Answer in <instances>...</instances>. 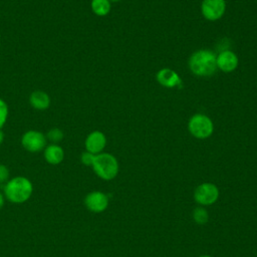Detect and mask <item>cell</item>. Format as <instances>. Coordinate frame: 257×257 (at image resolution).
Listing matches in <instances>:
<instances>
[{
	"label": "cell",
	"mask_w": 257,
	"mask_h": 257,
	"mask_svg": "<svg viewBox=\"0 0 257 257\" xmlns=\"http://www.w3.org/2000/svg\"><path fill=\"white\" fill-rule=\"evenodd\" d=\"M217 57L208 49L195 51L189 59V67L191 71L198 76H210L217 69Z\"/></svg>",
	"instance_id": "cell-1"
},
{
	"label": "cell",
	"mask_w": 257,
	"mask_h": 257,
	"mask_svg": "<svg viewBox=\"0 0 257 257\" xmlns=\"http://www.w3.org/2000/svg\"><path fill=\"white\" fill-rule=\"evenodd\" d=\"M106 145V138L103 133L99 131L91 132L85 139L84 146L87 152L97 155L102 152Z\"/></svg>",
	"instance_id": "cell-9"
},
{
	"label": "cell",
	"mask_w": 257,
	"mask_h": 257,
	"mask_svg": "<svg viewBox=\"0 0 257 257\" xmlns=\"http://www.w3.org/2000/svg\"><path fill=\"white\" fill-rule=\"evenodd\" d=\"M226 10L225 0H203L201 4V12L209 21L220 19Z\"/></svg>",
	"instance_id": "cell-5"
},
{
	"label": "cell",
	"mask_w": 257,
	"mask_h": 257,
	"mask_svg": "<svg viewBox=\"0 0 257 257\" xmlns=\"http://www.w3.org/2000/svg\"><path fill=\"white\" fill-rule=\"evenodd\" d=\"M94 158H95V155L89 153V152H84L81 154V157H80V160H81V163L85 166H92L93 162H94Z\"/></svg>",
	"instance_id": "cell-18"
},
{
	"label": "cell",
	"mask_w": 257,
	"mask_h": 257,
	"mask_svg": "<svg viewBox=\"0 0 257 257\" xmlns=\"http://www.w3.org/2000/svg\"><path fill=\"white\" fill-rule=\"evenodd\" d=\"M94 173L102 180H112L118 173V163L116 159L108 153H100L95 155L92 164Z\"/></svg>",
	"instance_id": "cell-3"
},
{
	"label": "cell",
	"mask_w": 257,
	"mask_h": 257,
	"mask_svg": "<svg viewBox=\"0 0 257 257\" xmlns=\"http://www.w3.org/2000/svg\"><path fill=\"white\" fill-rule=\"evenodd\" d=\"M156 78L158 82L165 87L172 88L176 86H180L182 84V80L179 77L178 73L171 68H162L157 72Z\"/></svg>",
	"instance_id": "cell-10"
},
{
	"label": "cell",
	"mask_w": 257,
	"mask_h": 257,
	"mask_svg": "<svg viewBox=\"0 0 257 257\" xmlns=\"http://www.w3.org/2000/svg\"><path fill=\"white\" fill-rule=\"evenodd\" d=\"M29 102L35 109L44 110L50 105V97L42 90H35L30 94Z\"/></svg>",
	"instance_id": "cell-13"
},
{
	"label": "cell",
	"mask_w": 257,
	"mask_h": 257,
	"mask_svg": "<svg viewBox=\"0 0 257 257\" xmlns=\"http://www.w3.org/2000/svg\"><path fill=\"white\" fill-rule=\"evenodd\" d=\"M46 137H47V139H48L52 144H57V143H59V142L63 139L64 135H63V132H62L60 128H58V127H53V128H51L50 131H48Z\"/></svg>",
	"instance_id": "cell-16"
},
{
	"label": "cell",
	"mask_w": 257,
	"mask_h": 257,
	"mask_svg": "<svg viewBox=\"0 0 257 257\" xmlns=\"http://www.w3.org/2000/svg\"><path fill=\"white\" fill-rule=\"evenodd\" d=\"M33 192L32 183L25 177H15L9 180L5 187V197L14 204H22L30 199Z\"/></svg>",
	"instance_id": "cell-2"
},
{
	"label": "cell",
	"mask_w": 257,
	"mask_h": 257,
	"mask_svg": "<svg viewBox=\"0 0 257 257\" xmlns=\"http://www.w3.org/2000/svg\"><path fill=\"white\" fill-rule=\"evenodd\" d=\"M188 128L192 136L197 139H207L214 131L212 119L202 113H197L191 116L188 122Z\"/></svg>",
	"instance_id": "cell-4"
},
{
	"label": "cell",
	"mask_w": 257,
	"mask_h": 257,
	"mask_svg": "<svg viewBox=\"0 0 257 257\" xmlns=\"http://www.w3.org/2000/svg\"><path fill=\"white\" fill-rule=\"evenodd\" d=\"M3 140H4V134H3V132L0 130V145L3 143Z\"/></svg>",
	"instance_id": "cell-21"
},
{
	"label": "cell",
	"mask_w": 257,
	"mask_h": 257,
	"mask_svg": "<svg viewBox=\"0 0 257 257\" xmlns=\"http://www.w3.org/2000/svg\"><path fill=\"white\" fill-rule=\"evenodd\" d=\"M217 67L224 72H231L238 66V57L231 50L222 51L217 56Z\"/></svg>",
	"instance_id": "cell-11"
},
{
	"label": "cell",
	"mask_w": 257,
	"mask_h": 257,
	"mask_svg": "<svg viewBox=\"0 0 257 257\" xmlns=\"http://www.w3.org/2000/svg\"><path fill=\"white\" fill-rule=\"evenodd\" d=\"M21 144L26 151L30 153H37L45 148L46 138L38 131H28L22 136Z\"/></svg>",
	"instance_id": "cell-6"
},
{
	"label": "cell",
	"mask_w": 257,
	"mask_h": 257,
	"mask_svg": "<svg viewBox=\"0 0 257 257\" xmlns=\"http://www.w3.org/2000/svg\"><path fill=\"white\" fill-rule=\"evenodd\" d=\"M200 257H211V256H209V255H203V256H200Z\"/></svg>",
	"instance_id": "cell-22"
},
{
	"label": "cell",
	"mask_w": 257,
	"mask_h": 257,
	"mask_svg": "<svg viewBox=\"0 0 257 257\" xmlns=\"http://www.w3.org/2000/svg\"><path fill=\"white\" fill-rule=\"evenodd\" d=\"M219 197L218 188L211 183H204L197 187L194 193V198L201 205H211L217 201Z\"/></svg>",
	"instance_id": "cell-7"
},
{
	"label": "cell",
	"mask_w": 257,
	"mask_h": 257,
	"mask_svg": "<svg viewBox=\"0 0 257 257\" xmlns=\"http://www.w3.org/2000/svg\"><path fill=\"white\" fill-rule=\"evenodd\" d=\"M7 116H8V105L2 98H0V128L6 122Z\"/></svg>",
	"instance_id": "cell-17"
},
{
	"label": "cell",
	"mask_w": 257,
	"mask_h": 257,
	"mask_svg": "<svg viewBox=\"0 0 257 257\" xmlns=\"http://www.w3.org/2000/svg\"><path fill=\"white\" fill-rule=\"evenodd\" d=\"M3 205H4V198H3L2 194H0V209L3 207Z\"/></svg>",
	"instance_id": "cell-20"
},
{
	"label": "cell",
	"mask_w": 257,
	"mask_h": 257,
	"mask_svg": "<svg viewBox=\"0 0 257 257\" xmlns=\"http://www.w3.org/2000/svg\"><path fill=\"white\" fill-rule=\"evenodd\" d=\"M108 1H112V2H116V1H120V0H108Z\"/></svg>",
	"instance_id": "cell-23"
},
{
	"label": "cell",
	"mask_w": 257,
	"mask_h": 257,
	"mask_svg": "<svg viewBox=\"0 0 257 257\" xmlns=\"http://www.w3.org/2000/svg\"><path fill=\"white\" fill-rule=\"evenodd\" d=\"M9 179V170L6 166L0 164V184L7 182Z\"/></svg>",
	"instance_id": "cell-19"
},
{
	"label": "cell",
	"mask_w": 257,
	"mask_h": 257,
	"mask_svg": "<svg viewBox=\"0 0 257 257\" xmlns=\"http://www.w3.org/2000/svg\"><path fill=\"white\" fill-rule=\"evenodd\" d=\"M193 218L196 223L203 225V224L207 223V221L209 219L208 212L203 208H196L193 212Z\"/></svg>",
	"instance_id": "cell-15"
},
{
	"label": "cell",
	"mask_w": 257,
	"mask_h": 257,
	"mask_svg": "<svg viewBox=\"0 0 257 257\" xmlns=\"http://www.w3.org/2000/svg\"><path fill=\"white\" fill-rule=\"evenodd\" d=\"M91 10L97 16H105L110 11V1L91 0Z\"/></svg>",
	"instance_id": "cell-14"
},
{
	"label": "cell",
	"mask_w": 257,
	"mask_h": 257,
	"mask_svg": "<svg viewBox=\"0 0 257 257\" xmlns=\"http://www.w3.org/2000/svg\"><path fill=\"white\" fill-rule=\"evenodd\" d=\"M86 208L94 213L103 212L108 206V197L99 191H93L86 195L84 199Z\"/></svg>",
	"instance_id": "cell-8"
},
{
	"label": "cell",
	"mask_w": 257,
	"mask_h": 257,
	"mask_svg": "<svg viewBox=\"0 0 257 257\" xmlns=\"http://www.w3.org/2000/svg\"><path fill=\"white\" fill-rule=\"evenodd\" d=\"M44 159L48 164L58 165L64 159V151L57 144H51L45 147Z\"/></svg>",
	"instance_id": "cell-12"
}]
</instances>
